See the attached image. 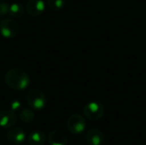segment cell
<instances>
[{"label":"cell","mask_w":146,"mask_h":145,"mask_svg":"<svg viewBox=\"0 0 146 145\" xmlns=\"http://www.w3.org/2000/svg\"><path fill=\"white\" fill-rule=\"evenodd\" d=\"M6 85L15 91H23L30 84L28 73L20 68H13L7 71L4 76Z\"/></svg>","instance_id":"cell-1"},{"label":"cell","mask_w":146,"mask_h":145,"mask_svg":"<svg viewBox=\"0 0 146 145\" xmlns=\"http://www.w3.org/2000/svg\"><path fill=\"white\" fill-rule=\"evenodd\" d=\"M27 102L31 109L40 110L46 105V97L42 91L38 89H32L27 92Z\"/></svg>","instance_id":"cell-2"},{"label":"cell","mask_w":146,"mask_h":145,"mask_svg":"<svg viewBox=\"0 0 146 145\" xmlns=\"http://www.w3.org/2000/svg\"><path fill=\"white\" fill-rule=\"evenodd\" d=\"M105 112V109L103 103L99 102H91L85 105L83 109V113L85 116L92 121L100 120Z\"/></svg>","instance_id":"cell-3"},{"label":"cell","mask_w":146,"mask_h":145,"mask_svg":"<svg viewBox=\"0 0 146 145\" xmlns=\"http://www.w3.org/2000/svg\"><path fill=\"white\" fill-rule=\"evenodd\" d=\"M86 126V122L85 118L78 114H74L70 115L67 121V128L68 132L74 135L81 134Z\"/></svg>","instance_id":"cell-4"},{"label":"cell","mask_w":146,"mask_h":145,"mask_svg":"<svg viewBox=\"0 0 146 145\" xmlns=\"http://www.w3.org/2000/svg\"><path fill=\"white\" fill-rule=\"evenodd\" d=\"M19 32V25L14 18H4L0 21V33L3 38H15Z\"/></svg>","instance_id":"cell-5"},{"label":"cell","mask_w":146,"mask_h":145,"mask_svg":"<svg viewBox=\"0 0 146 145\" xmlns=\"http://www.w3.org/2000/svg\"><path fill=\"white\" fill-rule=\"evenodd\" d=\"M5 139L8 144L11 145H19L23 144L27 139V132L21 127H11L6 133Z\"/></svg>","instance_id":"cell-6"},{"label":"cell","mask_w":146,"mask_h":145,"mask_svg":"<svg viewBox=\"0 0 146 145\" xmlns=\"http://www.w3.org/2000/svg\"><path fill=\"white\" fill-rule=\"evenodd\" d=\"M17 122L16 114L11 109H3L0 111V127L11 128Z\"/></svg>","instance_id":"cell-7"},{"label":"cell","mask_w":146,"mask_h":145,"mask_svg":"<svg viewBox=\"0 0 146 145\" xmlns=\"http://www.w3.org/2000/svg\"><path fill=\"white\" fill-rule=\"evenodd\" d=\"M27 12L29 15L37 17L41 15L45 9V3L44 0H28L26 5Z\"/></svg>","instance_id":"cell-8"},{"label":"cell","mask_w":146,"mask_h":145,"mask_svg":"<svg viewBox=\"0 0 146 145\" xmlns=\"http://www.w3.org/2000/svg\"><path fill=\"white\" fill-rule=\"evenodd\" d=\"M86 140L88 145H103L104 142V132L98 128H92L87 132Z\"/></svg>","instance_id":"cell-9"},{"label":"cell","mask_w":146,"mask_h":145,"mask_svg":"<svg viewBox=\"0 0 146 145\" xmlns=\"http://www.w3.org/2000/svg\"><path fill=\"white\" fill-rule=\"evenodd\" d=\"M48 143L50 145H67V136L59 130L51 131L48 135Z\"/></svg>","instance_id":"cell-10"},{"label":"cell","mask_w":146,"mask_h":145,"mask_svg":"<svg viewBox=\"0 0 146 145\" xmlns=\"http://www.w3.org/2000/svg\"><path fill=\"white\" fill-rule=\"evenodd\" d=\"M27 142L30 145H44L46 142V136L41 131H34L28 134Z\"/></svg>","instance_id":"cell-11"},{"label":"cell","mask_w":146,"mask_h":145,"mask_svg":"<svg viewBox=\"0 0 146 145\" xmlns=\"http://www.w3.org/2000/svg\"><path fill=\"white\" fill-rule=\"evenodd\" d=\"M26 8L24 7V5L21 3H14L12 4L9 5V15L11 18L16 19V18H20L21 16H23L24 13H25Z\"/></svg>","instance_id":"cell-12"},{"label":"cell","mask_w":146,"mask_h":145,"mask_svg":"<svg viewBox=\"0 0 146 145\" xmlns=\"http://www.w3.org/2000/svg\"><path fill=\"white\" fill-rule=\"evenodd\" d=\"M19 117L21 122L23 123H31L35 119L34 112L30 109H23L19 114Z\"/></svg>","instance_id":"cell-13"},{"label":"cell","mask_w":146,"mask_h":145,"mask_svg":"<svg viewBox=\"0 0 146 145\" xmlns=\"http://www.w3.org/2000/svg\"><path fill=\"white\" fill-rule=\"evenodd\" d=\"M48 7L52 10H60L65 5V0H47Z\"/></svg>","instance_id":"cell-14"},{"label":"cell","mask_w":146,"mask_h":145,"mask_svg":"<svg viewBox=\"0 0 146 145\" xmlns=\"http://www.w3.org/2000/svg\"><path fill=\"white\" fill-rule=\"evenodd\" d=\"M9 5L8 3L0 1V18L9 15Z\"/></svg>","instance_id":"cell-15"},{"label":"cell","mask_w":146,"mask_h":145,"mask_svg":"<svg viewBox=\"0 0 146 145\" xmlns=\"http://www.w3.org/2000/svg\"><path fill=\"white\" fill-rule=\"evenodd\" d=\"M10 109L14 112H16V111H19L21 108V101L17 100V99H15L13 100L11 103H10Z\"/></svg>","instance_id":"cell-16"},{"label":"cell","mask_w":146,"mask_h":145,"mask_svg":"<svg viewBox=\"0 0 146 145\" xmlns=\"http://www.w3.org/2000/svg\"><path fill=\"white\" fill-rule=\"evenodd\" d=\"M0 145H2V144H1V143H0Z\"/></svg>","instance_id":"cell-17"},{"label":"cell","mask_w":146,"mask_h":145,"mask_svg":"<svg viewBox=\"0 0 146 145\" xmlns=\"http://www.w3.org/2000/svg\"><path fill=\"white\" fill-rule=\"evenodd\" d=\"M22 145H27V144H22Z\"/></svg>","instance_id":"cell-18"},{"label":"cell","mask_w":146,"mask_h":145,"mask_svg":"<svg viewBox=\"0 0 146 145\" xmlns=\"http://www.w3.org/2000/svg\"></svg>","instance_id":"cell-19"}]
</instances>
